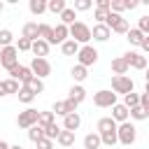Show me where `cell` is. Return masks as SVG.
Here are the masks:
<instances>
[{
	"label": "cell",
	"instance_id": "obj_1",
	"mask_svg": "<svg viewBox=\"0 0 149 149\" xmlns=\"http://www.w3.org/2000/svg\"><path fill=\"white\" fill-rule=\"evenodd\" d=\"M68 35H70V40H74L79 47L91 42V28H88L84 21H74L72 26H68Z\"/></svg>",
	"mask_w": 149,
	"mask_h": 149
},
{
	"label": "cell",
	"instance_id": "obj_2",
	"mask_svg": "<svg viewBox=\"0 0 149 149\" xmlns=\"http://www.w3.org/2000/svg\"><path fill=\"white\" fill-rule=\"evenodd\" d=\"M135 140H137V128H135L130 121H123V123H119V126H116V142H121V144L130 147Z\"/></svg>",
	"mask_w": 149,
	"mask_h": 149
},
{
	"label": "cell",
	"instance_id": "obj_3",
	"mask_svg": "<svg viewBox=\"0 0 149 149\" xmlns=\"http://www.w3.org/2000/svg\"><path fill=\"white\" fill-rule=\"evenodd\" d=\"M95 61H98V51L91 44H81L79 51H77V65L88 70V65H95Z\"/></svg>",
	"mask_w": 149,
	"mask_h": 149
},
{
	"label": "cell",
	"instance_id": "obj_4",
	"mask_svg": "<svg viewBox=\"0 0 149 149\" xmlns=\"http://www.w3.org/2000/svg\"><path fill=\"white\" fill-rule=\"evenodd\" d=\"M133 88H135V81L128 74H123V77H116L114 74L112 77V88H109L112 93H123L126 95V93H133Z\"/></svg>",
	"mask_w": 149,
	"mask_h": 149
},
{
	"label": "cell",
	"instance_id": "obj_5",
	"mask_svg": "<svg viewBox=\"0 0 149 149\" xmlns=\"http://www.w3.org/2000/svg\"><path fill=\"white\" fill-rule=\"evenodd\" d=\"M28 68H30L33 77H37V79H44V77L51 74V63H49L47 58H33Z\"/></svg>",
	"mask_w": 149,
	"mask_h": 149
},
{
	"label": "cell",
	"instance_id": "obj_6",
	"mask_svg": "<svg viewBox=\"0 0 149 149\" xmlns=\"http://www.w3.org/2000/svg\"><path fill=\"white\" fill-rule=\"evenodd\" d=\"M7 72H9V79H16L21 86H23V84H28V81L33 79V72H30V68H28V65H21V63L12 65Z\"/></svg>",
	"mask_w": 149,
	"mask_h": 149
},
{
	"label": "cell",
	"instance_id": "obj_7",
	"mask_svg": "<svg viewBox=\"0 0 149 149\" xmlns=\"http://www.w3.org/2000/svg\"><path fill=\"white\" fill-rule=\"evenodd\" d=\"M93 105L95 107H112V105H116V93H112L109 88L95 91L93 93Z\"/></svg>",
	"mask_w": 149,
	"mask_h": 149
},
{
	"label": "cell",
	"instance_id": "obj_8",
	"mask_svg": "<svg viewBox=\"0 0 149 149\" xmlns=\"http://www.w3.org/2000/svg\"><path fill=\"white\" fill-rule=\"evenodd\" d=\"M37 109H33V107H28V109H23V112H19V116H16V126L19 128H23V130H28L30 126H35L37 123Z\"/></svg>",
	"mask_w": 149,
	"mask_h": 149
},
{
	"label": "cell",
	"instance_id": "obj_9",
	"mask_svg": "<svg viewBox=\"0 0 149 149\" xmlns=\"http://www.w3.org/2000/svg\"><path fill=\"white\" fill-rule=\"evenodd\" d=\"M19 63V51L14 49V44L12 47H2L0 49V65L5 68V70H9L12 65H16Z\"/></svg>",
	"mask_w": 149,
	"mask_h": 149
},
{
	"label": "cell",
	"instance_id": "obj_10",
	"mask_svg": "<svg viewBox=\"0 0 149 149\" xmlns=\"http://www.w3.org/2000/svg\"><path fill=\"white\" fill-rule=\"evenodd\" d=\"M72 112H77V102L70 100V98H68V100H56L54 107H51V114H54V116H56V114H58V116H68V114H72Z\"/></svg>",
	"mask_w": 149,
	"mask_h": 149
},
{
	"label": "cell",
	"instance_id": "obj_11",
	"mask_svg": "<svg viewBox=\"0 0 149 149\" xmlns=\"http://www.w3.org/2000/svg\"><path fill=\"white\" fill-rule=\"evenodd\" d=\"M121 58L126 61L128 68H135V70H144V68H147V56H142V54H137V51H126Z\"/></svg>",
	"mask_w": 149,
	"mask_h": 149
},
{
	"label": "cell",
	"instance_id": "obj_12",
	"mask_svg": "<svg viewBox=\"0 0 149 149\" xmlns=\"http://www.w3.org/2000/svg\"><path fill=\"white\" fill-rule=\"evenodd\" d=\"M91 37H93L95 42H107V40L112 37V30H109L105 23H95V26L91 28Z\"/></svg>",
	"mask_w": 149,
	"mask_h": 149
},
{
	"label": "cell",
	"instance_id": "obj_13",
	"mask_svg": "<svg viewBox=\"0 0 149 149\" xmlns=\"http://www.w3.org/2000/svg\"><path fill=\"white\" fill-rule=\"evenodd\" d=\"M79 126H81V116H79V112H72V114L63 116V130H70V133H74Z\"/></svg>",
	"mask_w": 149,
	"mask_h": 149
},
{
	"label": "cell",
	"instance_id": "obj_14",
	"mask_svg": "<svg viewBox=\"0 0 149 149\" xmlns=\"http://www.w3.org/2000/svg\"><path fill=\"white\" fill-rule=\"evenodd\" d=\"M68 37H70V35H68V26L58 23V26L54 28V33H51V42H49V47H51V44H63Z\"/></svg>",
	"mask_w": 149,
	"mask_h": 149
},
{
	"label": "cell",
	"instance_id": "obj_15",
	"mask_svg": "<svg viewBox=\"0 0 149 149\" xmlns=\"http://www.w3.org/2000/svg\"><path fill=\"white\" fill-rule=\"evenodd\" d=\"M30 51H33L35 58H47V56H49V44H47L44 40H35V42L30 44Z\"/></svg>",
	"mask_w": 149,
	"mask_h": 149
},
{
	"label": "cell",
	"instance_id": "obj_16",
	"mask_svg": "<svg viewBox=\"0 0 149 149\" xmlns=\"http://www.w3.org/2000/svg\"><path fill=\"white\" fill-rule=\"evenodd\" d=\"M112 121L119 126V123H123V121H128V109L121 105V102H116V105H112Z\"/></svg>",
	"mask_w": 149,
	"mask_h": 149
},
{
	"label": "cell",
	"instance_id": "obj_17",
	"mask_svg": "<svg viewBox=\"0 0 149 149\" xmlns=\"http://www.w3.org/2000/svg\"><path fill=\"white\" fill-rule=\"evenodd\" d=\"M21 37H26V40H30V42L40 40V37H37V23H35V21H28V23H23Z\"/></svg>",
	"mask_w": 149,
	"mask_h": 149
},
{
	"label": "cell",
	"instance_id": "obj_18",
	"mask_svg": "<svg viewBox=\"0 0 149 149\" xmlns=\"http://www.w3.org/2000/svg\"><path fill=\"white\" fill-rule=\"evenodd\" d=\"M68 98H70V100H74L77 105H79V102H84V100H86V88H84L81 84H74V86L70 88V95H68Z\"/></svg>",
	"mask_w": 149,
	"mask_h": 149
},
{
	"label": "cell",
	"instance_id": "obj_19",
	"mask_svg": "<svg viewBox=\"0 0 149 149\" xmlns=\"http://www.w3.org/2000/svg\"><path fill=\"white\" fill-rule=\"evenodd\" d=\"M128 70H130V68L126 65V61H123L121 56H119V58H112V72H114L116 77H123Z\"/></svg>",
	"mask_w": 149,
	"mask_h": 149
},
{
	"label": "cell",
	"instance_id": "obj_20",
	"mask_svg": "<svg viewBox=\"0 0 149 149\" xmlns=\"http://www.w3.org/2000/svg\"><path fill=\"white\" fill-rule=\"evenodd\" d=\"M51 33H54V26H49V23H37V37L44 40L47 44L51 42Z\"/></svg>",
	"mask_w": 149,
	"mask_h": 149
},
{
	"label": "cell",
	"instance_id": "obj_21",
	"mask_svg": "<svg viewBox=\"0 0 149 149\" xmlns=\"http://www.w3.org/2000/svg\"><path fill=\"white\" fill-rule=\"evenodd\" d=\"M144 37H147V35H142V33H140L137 28H128V33H126V40H128V42H130L133 47H140Z\"/></svg>",
	"mask_w": 149,
	"mask_h": 149
},
{
	"label": "cell",
	"instance_id": "obj_22",
	"mask_svg": "<svg viewBox=\"0 0 149 149\" xmlns=\"http://www.w3.org/2000/svg\"><path fill=\"white\" fill-rule=\"evenodd\" d=\"M61 51H63V56H77V51H79V44L74 42V40H65L63 44H61Z\"/></svg>",
	"mask_w": 149,
	"mask_h": 149
},
{
	"label": "cell",
	"instance_id": "obj_23",
	"mask_svg": "<svg viewBox=\"0 0 149 149\" xmlns=\"http://www.w3.org/2000/svg\"><path fill=\"white\" fill-rule=\"evenodd\" d=\"M56 142H58L61 147H72V144H74V133H70V130H63V128H61V133H58Z\"/></svg>",
	"mask_w": 149,
	"mask_h": 149
},
{
	"label": "cell",
	"instance_id": "obj_24",
	"mask_svg": "<svg viewBox=\"0 0 149 149\" xmlns=\"http://www.w3.org/2000/svg\"><path fill=\"white\" fill-rule=\"evenodd\" d=\"M28 9H30V14L40 16V14L47 12V0H30V2H28Z\"/></svg>",
	"mask_w": 149,
	"mask_h": 149
},
{
	"label": "cell",
	"instance_id": "obj_25",
	"mask_svg": "<svg viewBox=\"0 0 149 149\" xmlns=\"http://www.w3.org/2000/svg\"><path fill=\"white\" fill-rule=\"evenodd\" d=\"M58 16H61V23H63V26H72V23H74V19H77V12H74L72 7H65Z\"/></svg>",
	"mask_w": 149,
	"mask_h": 149
},
{
	"label": "cell",
	"instance_id": "obj_26",
	"mask_svg": "<svg viewBox=\"0 0 149 149\" xmlns=\"http://www.w3.org/2000/svg\"><path fill=\"white\" fill-rule=\"evenodd\" d=\"M84 149H100V135L98 133H88L84 137Z\"/></svg>",
	"mask_w": 149,
	"mask_h": 149
},
{
	"label": "cell",
	"instance_id": "obj_27",
	"mask_svg": "<svg viewBox=\"0 0 149 149\" xmlns=\"http://www.w3.org/2000/svg\"><path fill=\"white\" fill-rule=\"evenodd\" d=\"M121 105H123L126 109H133V107H137V105H140V93H126Z\"/></svg>",
	"mask_w": 149,
	"mask_h": 149
},
{
	"label": "cell",
	"instance_id": "obj_28",
	"mask_svg": "<svg viewBox=\"0 0 149 149\" xmlns=\"http://www.w3.org/2000/svg\"><path fill=\"white\" fill-rule=\"evenodd\" d=\"M128 116H130V119H135V121H144V119H149V109H142V107L137 105V107L128 109Z\"/></svg>",
	"mask_w": 149,
	"mask_h": 149
},
{
	"label": "cell",
	"instance_id": "obj_29",
	"mask_svg": "<svg viewBox=\"0 0 149 149\" xmlns=\"http://www.w3.org/2000/svg\"><path fill=\"white\" fill-rule=\"evenodd\" d=\"M42 137H44V130H42V128H40V126H37V123H35V126H30V128H28V140H30V142H33V144H37V142H40V140H42Z\"/></svg>",
	"mask_w": 149,
	"mask_h": 149
},
{
	"label": "cell",
	"instance_id": "obj_30",
	"mask_svg": "<svg viewBox=\"0 0 149 149\" xmlns=\"http://www.w3.org/2000/svg\"><path fill=\"white\" fill-rule=\"evenodd\" d=\"M16 95H19V100H21L23 105H30V102L35 100V93H30V88H28V86H21Z\"/></svg>",
	"mask_w": 149,
	"mask_h": 149
},
{
	"label": "cell",
	"instance_id": "obj_31",
	"mask_svg": "<svg viewBox=\"0 0 149 149\" xmlns=\"http://www.w3.org/2000/svg\"><path fill=\"white\" fill-rule=\"evenodd\" d=\"M116 128V123L112 121V116H102V119H98V133H105V130H114Z\"/></svg>",
	"mask_w": 149,
	"mask_h": 149
},
{
	"label": "cell",
	"instance_id": "obj_32",
	"mask_svg": "<svg viewBox=\"0 0 149 149\" xmlns=\"http://www.w3.org/2000/svg\"><path fill=\"white\" fill-rule=\"evenodd\" d=\"M42 130H44V137L54 142V140L58 137V133H61V126H58V123L54 121V123H49V126H47V128H42Z\"/></svg>",
	"mask_w": 149,
	"mask_h": 149
},
{
	"label": "cell",
	"instance_id": "obj_33",
	"mask_svg": "<svg viewBox=\"0 0 149 149\" xmlns=\"http://www.w3.org/2000/svg\"><path fill=\"white\" fill-rule=\"evenodd\" d=\"M70 74H72V79H74V81H84V79L88 77V70H86V68H81V65H74V68L70 70Z\"/></svg>",
	"mask_w": 149,
	"mask_h": 149
},
{
	"label": "cell",
	"instance_id": "obj_34",
	"mask_svg": "<svg viewBox=\"0 0 149 149\" xmlns=\"http://www.w3.org/2000/svg\"><path fill=\"white\" fill-rule=\"evenodd\" d=\"M23 86H28V88H30V93H35V95L44 91V81H42V79H37V77H33V79H30L28 84H23Z\"/></svg>",
	"mask_w": 149,
	"mask_h": 149
},
{
	"label": "cell",
	"instance_id": "obj_35",
	"mask_svg": "<svg viewBox=\"0 0 149 149\" xmlns=\"http://www.w3.org/2000/svg\"><path fill=\"white\" fill-rule=\"evenodd\" d=\"M54 121H56V119H54L51 112H40V114H37V126H40V128H47V126L54 123Z\"/></svg>",
	"mask_w": 149,
	"mask_h": 149
},
{
	"label": "cell",
	"instance_id": "obj_36",
	"mask_svg": "<svg viewBox=\"0 0 149 149\" xmlns=\"http://www.w3.org/2000/svg\"><path fill=\"white\" fill-rule=\"evenodd\" d=\"M12 42H14V33L9 28H2L0 30V47H12Z\"/></svg>",
	"mask_w": 149,
	"mask_h": 149
},
{
	"label": "cell",
	"instance_id": "obj_37",
	"mask_svg": "<svg viewBox=\"0 0 149 149\" xmlns=\"http://www.w3.org/2000/svg\"><path fill=\"white\" fill-rule=\"evenodd\" d=\"M47 9L54 12V14H61V12L65 9V0H49V2H47Z\"/></svg>",
	"mask_w": 149,
	"mask_h": 149
},
{
	"label": "cell",
	"instance_id": "obj_38",
	"mask_svg": "<svg viewBox=\"0 0 149 149\" xmlns=\"http://www.w3.org/2000/svg\"><path fill=\"white\" fill-rule=\"evenodd\" d=\"M91 7H93L91 0H74V7H72V9H74V12H86V9H91Z\"/></svg>",
	"mask_w": 149,
	"mask_h": 149
},
{
	"label": "cell",
	"instance_id": "obj_39",
	"mask_svg": "<svg viewBox=\"0 0 149 149\" xmlns=\"http://www.w3.org/2000/svg\"><path fill=\"white\" fill-rule=\"evenodd\" d=\"M30 44H33L30 40L19 37V40H16V44H14V49H16V51H30Z\"/></svg>",
	"mask_w": 149,
	"mask_h": 149
},
{
	"label": "cell",
	"instance_id": "obj_40",
	"mask_svg": "<svg viewBox=\"0 0 149 149\" xmlns=\"http://www.w3.org/2000/svg\"><path fill=\"white\" fill-rule=\"evenodd\" d=\"M5 88H7V95H9V93H19L21 84H19L16 79H5Z\"/></svg>",
	"mask_w": 149,
	"mask_h": 149
},
{
	"label": "cell",
	"instance_id": "obj_41",
	"mask_svg": "<svg viewBox=\"0 0 149 149\" xmlns=\"http://www.w3.org/2000/svg\"><path fill=\"white\" fill-rule=\"evenodd\" d=\"M126 7H123V0H109V12H114V14H121Z\"/></svg>",
	"mask_w": 149,
	"mask_h": 149
},
{
	"label": "cell",
	"instance_id": "obj_42",
	"mask_svg": "<svg viewBox=\"0 0 149 149\" xmlns=\"http://www.w3.org/2000/svg\"><path fill=\"white\" fill-rule=\"evenodd\" d=\"M137 30L142 35H149V16H140V23H137Z\"/></svg>",
	"mask_w": 149,
	"mask_h": 149
},
{
	"label": "cell",
	"instance_id": "obj_43",
	"mask_svg": "<svg viewBox=\"0 0 149 149\" xmlns=\"http://www.w3.org/2000/svg\"><path fill=\"white\" fill-rule=\"evenodd\" d=\"M107 14H109V9H100V7H95V12H93V16H95V21H98V23H105Z\"/></svg>",
	"mask_w": 149,
	"mask_h": 149
},
{
	"label": "cell",
	"instance_id": "obj_44",
	"mask_svg": "<svg viewBox=\"0 0 149 149\" xmlns=\"http://www.w3.org/2000/svg\"><path fill=\"white\" fill-rule=\"evenodd\" d=\"M35 147H37V149H54V142H51V140H47V137H42Z\"/></svg>",
	"mask_w": 149,
	"mask_h": 149
},
{
	"label": "cell",
	"instance_id": "obj_45",
	"mask_svg": "<svg viewBox=\"0 0 149 149\" xmlns=\"http://www.w3.org/2000/svg\"><path fill=\"white\" fill-rule=\"evenodd\" d=\"M140 107H142V109H149V93H147V91L140 93Z\"/></svg>",
	"mask_w": 149,
	"mask_h": 149
},
{
	"label": "cell",
	"instance_id": "obj_46",
	"mask_svg": "<svg viewBox=\"0 0 149 149\" xmlns=\"http://www.w3.org/2000/svg\"><path fill=\"white\" fill-rule=\"evenodd\" d=\"M137 5H140V0H123V7L126 9H135Z\"/></svg>",
	"mask_w": 149,
	"mask_h": 149
},
{
	"label": "cell",
	"instance_id": "obj_47",
	"mask_svg": "<svg viewBox=\"0 0 149 149\" xmlns=\"http://www.w3.org/2000/svg\"><path fill=\"white\" fill-rule=\"evenodd\" d=\"M95 7H100V9H109V0H98Z\"/></svg>",
	"mask_w": 149,
	"mask_h": 149
},
{
	"label": "cell",
	"instance_id": "obj_48",
	"mask_svg": "<svg viewBox=\"0 0 149 149\" xmlns=\"http://www.w3.org/2000/svg\"><path fill=\"white\" fill-rule=\"evenodd\" d=\"M140 49H142V51H149V37H144V40H142V44H140Z\"/></svg>",
	"mask_w": 149,
	"mask_h": 149
},
{
	"label": "cell",
	"instance_id": "obj_49",
	"mask_svg": "<svg viewBox=\"0 0 149 149\" xmlns=\"http://www.w3.org/2000/svg\"><path fill=\"white\" fill-rule=\"evenodd\" d=\"M7 95V88H5V81H0V98Z\"/></svg>",
	"mask_w": 149,
	"mask_h": 149
},
{
	"label": "cell",
	"instance_id": "obj_50",
	"mask_svg": "<svg viewBox=\"0 0 149 149\" xmlns=\"http://www.w3.org/2000/svg\"><path fill=\"white\" fill-rule=\"evenodd\" d=\"M0 149H9V144H7L5 140H0Z\"/></svg>",
	"mask_w": 149,
	"mask_h": 149
},
{
	"label": "cell",
	"instance_id": "obj_51",
	"mask_svg": "<svg viewBox=\"0 0 149 149\" xmlns=\"http://www.w3.org/2000/svg\"><path fill=\"white\" fill-rule=\"evenodd\" d=\"M9 149H23L21 144H9Z\"/></svg>",
	"mask_w": 149,
	"mask_h": 149
},
{
	"label": "cell",
	"instance_id": "obj_52",
	"mask_svg": "<svg viewBox=\"0 0 149 149\" xmlns=\"http://www.w3.org/2000/svg\"><path fill=\"white\" fill-rule=\"evenodd\" d=\"M2 9H5V5H2V0H0V14H2Z\"/></svg>",
	"mask_w": 149,
	"mask_h": 149
}]
</instances>
